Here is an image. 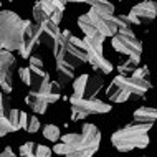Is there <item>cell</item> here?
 <instances>
[{"instance_id": "obj_1", "label": "cell", "mask_w": 157, "mask_h": 157, "mask_svg": "<svg viewBox=\"0 0 157 157\" xmlns=\"http://www.w3.org/2000/svg\"><path fill=\"white\" fill-rule=\"evenodd\" d=\"M101 132L94 124H83L81 132H70L55 144L53 152L65 157H93L99 149Z\"/></svg>"}, {"instance_id": "obj_2", "label": "cell", "mask_w": 157, "mask_h": 157, "mask_svg": "<svg viewBox=\"0 0 157 157\" xmlns=\"http://www.w3.org/2000/svg\"><path fill=\"white\" fill-rule=\"evenodd\" d=\"M28 20H23L12 10H0V48L13 53L23 46V35L28 27Z\"/></svg>"}, {"instance_id": "obj_3", "label": "cell", "mask_w": 157, "mask_h": 157, "mask_svg": "<svg viewBox=\"0 0 157 157\" xmlns=\"http://www.w3.org/2000/svg\"><path fill=\"white\" fill-rule=\"evenodd\" d=\"M152 90L149 79H139L129 75H117L113 78L109 86L106 88V96L111 103H126L131 98H142Z\"/></svg>"}, {"instance_id": "obj_4", "label": "cell", "mask_w": 157, "mask_h": 157, "mask_svg": "<svg viewBox=\"0 0 157 157\" xmlns=\"http://www.w3.org/2000/svg\"><path fill=\"white\" fill-rule=\"evenodd\" d=\"M78 27L81 28V32L84 33L86 38L103 41V43L106 38L109 36L113 38L117 33L116 17L99 13V12L93 10V8H90L86 13L78 17Z\"/></svg>"}, {"instance_id": "obj_5", "label": "cell", "mask_w": 157, "mask_h": 157, "mask_svg": "<svg viewBox=\"0 0 157 157\" xmlns=\"http://www.w3.org/2000/svg\"><path fill=\"white\" fill-rule=\"evenodd\" d=\"M151 124H141V122H129L124 127L117 129L111 136L113 147L119 152H131L132 149H146L149 146V131Z\"/></svg>"}, {"instance_id": "obj_6", "label": "cell", "mask_w": 157, "mask_h": 157, "mask_svg": "<svg viewBox=\"0 0 157 157\" xmlns=\"http://www.w3.org/2000/svg\"><path fill=\"white\" fill-rule=\"evenodd\" d=\"M111 45L117 53L126 55L131 60L141 61L142 41L136 36L132 30H117V33L111 38Z\"/></svg>"}, {"instance_id": "obj_7", "label": "cell", "mask_w": 157, "mask_h": 157, "mask_svg": "<svg viewBox=\"0 0 157 157\" xmlns=\"http://www.w3.org/2000/svg\"><path fill=\"white\" fill-rule=\"evenodd\" d=\"M68 101L71 106V119L73 121L84 119V117L93 116V114H104L113 109L109 103H104L98 98L96 99H81V98L70 96Z\"/></svg>"}, {"instance_id": "obj_8", "label": "cell", "mask_w": 157, "mask_h": 157, "mask_svg": "<svg viewBox=\"0 0 157 157\" xmlns=\"http://www.w3.org/2000/svg\"><path fill=\"white\" fill-rule=\"evenodd\" d=\"M83 50L86 53L88 63L93 66V70L99 71L103 75H109L113 71V65L106 60L104 53H103V41H98V40H91V38L83 36Z\"/></svg>"}, {"instance_id": "obj_9", "label": "cell", "mask_w": 157, "mask_h": 157, "mask_svg": "<svg viewBox=\"0 0 157 157\" xmlns=\"http://www.w3.org/2000/svg\"><path fill=\"white\" fill-rule=\"evenodd\" d=\"M65 2L60 0H53V2H36L33 5V20L35 23L41 25L45 22H52L55 25H58L63 18L65 13Z\"/></svg>"}, {"instance_id": "obj_10", "label": "cell", "mask_w": 157, "mask_h": 157, "mask_svg": "<svg viewBox=\"0 0 157 157\" xmlns=\"http://www.w3.org/2000/svg\"><path fill=\"white\" fill-rule=\"evenodd\" d=\"M104 81L99 76H93L84 73L73 81V94L75 98H81V99H96L99 91L103 90Z\"/></svg>"}, {"instance_id": "obj_11", "label": "cell", "mask_w": 157, "mask_h": 157, "mask_svg": "<svg viewBox=\"0 0 157 157\" xmlns=\"http://www.w3.org/2000/svg\"><path fill=\"white\" fill-rule=\"evenodd\" d=\"M17 61L13 53L7 52V50L0 48V88H2L3 94H8L13 90V76L12 70L15 68Z\"/></svg>"}, {"instance_id": "obj_12", "label": "cell", "mask_w": 157, "mask_h": 157, "mask_svg": "<svg viewBox=\"0 0 157 157\" xmlns=\"http://www.w3.org/2000/svg\"><path fill=\"white\" fill-rule=\"evenodd\" d=\"M131 25H142V23H151L157 18L155 17V7L152 0L147 2H141L137 5H134L127 13Z\"/></svg>"}, {"instance_id": "obj_13", "label": "cell", "mask_w": 157, "mask_h": 157, "mask_svg": "<svg viewBox=\"0 0 157 157\" xmlns=\"http://www.w3.org/2000/svg\"><path fill=\"white\" fill-rule=\"evenodd\" d=\"M61 43V30L58 25L52 22H45L40 25V35H38V45L48 46L52 52L60 46Z\"/></svg>"}, {"instance_id": "obj_14", "label": "cell", "mask_w": 157, "mask_h": 157, "mask_svg": "<svg viewBox=\"0 0 157 157\" xmlns=\"http://www.w3.org/2000/svg\"><path fill=\"white\" fill-rule=\"evenodd\" d=\"M25 103L28 104V108L36 114H45L48 109V98L45 94H38V93H28L25 98Z\"/></svg>"}, {"instance_id": "obj_15", "label": "cell", "mask_w": 157, "mask_h": 157, "mask_svg": "<svg viewBox=\"0 0 157 157\" xmlns=\"http://www.w3.org/2000/svg\"><path fill=\"white\" fill-rule=\"evenodd\" d=\"M134 122H141V124H151L154 126L157 121V109L151 106H141L134 111Z\"/></svg>"}, {"instance_id": "obj_16", "label": "cell", "mask_w": 157, "mask_h": 157, "mask_svg": "<svg viewBox=\"0 0 157 157\" xmlns=\"http://www.w3.org/2000/svg\"><path fill=\"white\" fill-rule=\"evenodd\" d=\"M56 76H58L56 81L65 88L68 83L75 81V68L66 65L65 61H56Z\"/></svg>"}, {"instance_id": "obj_17", "label": "cell", "mask_w": 157, "mask_h": 157, "mask_svg": "<svg viewBox=\"0 0 157 157\" xmlns=\"http://www.w3.org/2000/svg\"><path fill=\"white\" fill-rule=\"evenodd\" d=\"M28 116L30 114L20 111V109H12L10 114H8V121L12 122V126H13L15 131L18 129H27V122H28Z\"/></svg>"}, {"instance_id": "obj_18", "label": "cell", "mask_w": 157, "mask_h": 157, "mask_svg": "<svg viewBox=\"0 0 157 157\" xmlns=\"http://www.w3.org/2000/svg\"><path fill=\"white\" fill-rule=\"evenodd\" d=\"M91 5L93 10L99 12V13H106V15H114V5L104 0H94V2H88Z\"/></svg>"}, {"instance_id": "obj_19", "label": "cell", "mask_w": 157, "mask_h": 157, "mask_svg": "<svg viewBox=\"0 0 157 157\" xmlns=\"http://www.w3.org/2000/svg\"><path fill=\"white\" fill-rule=\"evenodd\" d=\"M41 132H43L45 139H48V141H52V142H56L58 139L61 137V134H60V127L55 126V124H46V126H43Z\"/></svg>"}, {"instance_id": "obj_20", "label": "cell", "mask_w": 157, "mask_h": 157, "mask_svg": "<svg viewBox=\"0 0 157 157\" xmlns=\"http://www.w3.org/2000/svg\"><path fill=\"white\" fill-rule=\"evenodd\" d=\"M137 66H139V61L131 60V58H126V60L122 61L119 66H117V70H119V75H127V73L132 75V71H134Z\"/></svg>"}, {"instance_id": "obj_21", "label": "cell", "mask_w": 157, "mask_h": 157, "mask_svg": "<svg viewBox=\"0 0 157 157\" xmlns=\"http://www.w3.org/2000/svg\"><path fill=\"white\" fill-rule=\"evenodd\" d=\"M12 104H10V99L7 98V94H3L0 91V117H8V114L12 111Z\"/></svg>"}, {"instance_id": "obj_22", "label": "cell", "mask_w": 157, "mask_h": 157, "mask_svg": "<svg viewBox=\"0 0 157 157\" xmlns=\"http://www.w3.org/2000/svg\"><path fill=\"white\" fill-rule=\"evenodd\" d=\"M40 127H41V124H40V119H38L36 116H28V122H27V132H30V134H33V132H38L40 131Z\"/></svg>"}, {"instance_id": "obj_23", "label": "cell", "mask_w": 157, "mask_h": 157, "mask_svg": "<svg viewBox=\"0 0 157 157\" xmlns=\"http://www.w3.org/2000/svg\"><path fill=\"white\" fill-rule=\"evenodd\" d=\"M8 132H15L12 122L8 121V117H0V137L7 136Z\"/></svg>"}, {"instance_id": "obj_24", "label": "cell", "mask_w": 157, "mask_h": 157, "mask_svg": "<svg viewBox=\"0 0 157 157\" xmlns=\"http://www.w3.org/2000/svg\"><path fill=\"white\" fill-rule=\"evenodd\" d=\"M131 76L139 78V79H149V68H147V66H137L132 71V75H131Z\"/></svg>"}, {"instance_id": "obj_25", "label": "cell", "mask_w": 157, "mask_h": 157, "mask_svg": "<svg viewBox=\"0 0 157 157\" xmlns=\"http://www.w3.org/2000/svg\"><path fill=\"white\" fill-rule=\"evenodd\" d=\"M18 75H20V79H22L23 84H30V68L28 66H23V68H18Z\"/></svg>"}, {"instance_id": "obj_26", "label": "cell", "mask_w": 157, "mask_h": 157, "mask_svg": "<svg viewBox=\"0 0 157 157\" xmlns=\"http://www.w3.org/2000/svg\"><path fill=\"white\" fill-rule=\"evenodd\" d=\"M0 157H17V155L13 154V149H12V147H5V149L0 152Z\"/></svg>"}, {"instance_id": "obj_27", "label": "cell", "mask_w": 157, "mask_h": 157, "mask_svg": "<svg viewBox=\"0 0 157 157\" xmlns=\"http://www.w3.org/2000/svg\"><path fill=\"white\" fill-rule=\"evenodd\" d=\"M154 7H155V17H157V2H154Z\"/></svg>"}, {"instance_id": "obj_28", "label": "cell", "mask_w": 157, "mask_h": 157, "mask_svg": "<svg viewBox=\"0 0 157 157\" xmlns=\"http://www.w3.org/2000/svg\"><path fill=\"white\" fill-rule=\"evenodd\" d=\"M0 7H2V3H0Z\"/></svg>"}]
</instances>
